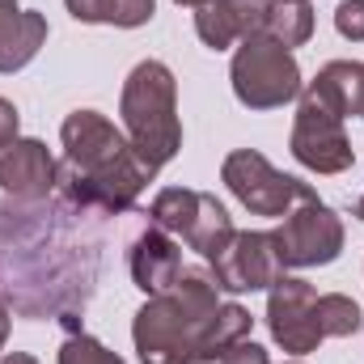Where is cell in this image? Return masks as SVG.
<instances>
[{
  "instance_id": "obj_1",
  "label": "cell",
  "mask_w": 364,
  "mask_h": 364,
  "mask_svg": "<svg viewBox=\"0 0 364 364\" xmlns=\"http://www.w3.org/2000/svg\"><path fill=\"white\" fill-rule=\"evenodd\" d=\"M68 208V199H64ZM60 212H0V225L13 233L0 242V288L9 292L13 309L30 318H47L55 309H73L93 292L97 272V242L77 237Z\"/></svg>"
},
{
  "instance_id": "obj_2",
  "label": "cell",
  "mask_w": 364,
  "mask_h": 364,
  "mask_svg": "<svg viewBox=\"0 0 364 364\" xmlns=\"http://www.w3.org/2000/svg\"><path fill=\"white\" fill-rule=\"evenodd\" d=\"M60 140L64 161L55 170V186L85 212L119 216L136 203L144 182H153V170L140 161L132 140L97 110H73L60 127Z\"/></svg>"
},
{
  "instance_id": "obj_3",
  "label": "cell",
  "mask_w": 364,
  "mask_h": 364,
  "mask_svg": "<svg viewBox=\"0 0 364 364\" xmlns=\"http://www.w3.org/2000/svg\"><path fill=\"white\" fill-rule=\"evenodd\" d=\"M220 314V284L208 267H182L170 292L140 305L132 339L140 364H212V322Z\"/></svg>"
},
{
  "instance_id": "obj_4",
  "label": "cell",
  "mask_w": 364,
  "mask_h": 364,
  "mask_svg": "<svg viewBox=\"0 0 364 364\" xmlns=\"http://www.w3.org/2000/svg\"><path fill=\"white\" fill-rule=\"evenodd\" d=\"M119 114H123L132 149L140 153V161L153 174L178 157L182 149L178 85H174V73L161 60H144V64L132 68V77L123 81Z\"/></svg>"
},
{
  "instance_id": "obj_5",
  "label": "cell",
  "mask_w": 364,
  "mask_h": 364,
  "mask_svg": "<svg viewBox=\"0 0 364 364\" xmlns=\"http://www.w3.org/2000/svg\"><path fill=\"white\" fill-rule=\"evenodd\" d=\"M229 81H233V93L242 106L275 110L301 93V68L288 47H279L267 34H250V38H242L237 55L229 64Z\"/></svg>"
},
{
  "instance_id": "obj_6",
  "label": "cell",
  "mask_w": 364,
  "mask_h": 364,
  "mask_svg": "<svg viewBox=\"0 0 364 364\" xmlns=\"http://www.w3.org/2000/svg\"><path fill=\"white\" fill-rule=\"evenodd\" d=\"M149 216H153L157 229H166L170 237H182L208 263L216 255H225L229 242L237 237L233 216L225 212V203H216V195H203V191H191V186H166L153 199Z\"/></svg>"
},
{
  "instance_id": "obj_7",
  "label": "cell",
  "mask_w": 364,
  "mask_h": 364,
  "mask_svg": "<svg viewBox=\"0 0 364 364\" xmlns=\"http://www.w3.org/2000/svg\"><path fill=\"white\" fill-rule=\"evenodd\" d=\"M288 149L314 174H343L356 161L352 157V140L343 132V114L314 85H301V93H296V123H292Z\"/></svg>"
},
{
  "instance_id": "obj_8",
  "label": "cell",
  "mask_w": 364,
  "mask_h": 364,
  "mask_svg": "<svg viewBox=\"0 0 364 364\" xmlns=\"http://www.w3.org/2000/svg\"><path fill=\"white\" fill-rule=\"evenodd\" d=\"M220 182L255 212V216H288L296 203L318 199V191L309 182H296L288 174H279L272 161L255 149H237L225 157L220 166Z\"/></svg>"
},
{
  "instance_id": "obj_9",
  "label": "cell",
  "mask_w": 364,
  "mask_h": 364,
  "mask_svg": "<svg viewBox=\"0 0 364 364\" xmlns=\"http://www.w3.org/2000/svg\"><path fill=\"white\" fill-rule=\"evenodd\" d=\"M275 242H279L284 267H326L343 250V220L322 199H309L284 216V225L275 229Z\"/></svg>"
},
{
  "instance_id": "obj_10",
  "label": "cell",
  "mask_w": 364,
  "mask_h": 364,
  "mask_svg": "<svg viewBox=\"0 0 364 364\" xmlns=\"http://www.w3.org/2000/svg\"><path fill=\"white\" fill-rule=\"evenodd\" d=\"M267 326H272V339L284 352H292V356L318 352V343L326 335L318 326V292H314V284H305L296 275L275 279L272 296H267Z\"/></svg>"
},
{
  "instance_id": "obj_11",
  "label": "cell",
  "mask_w": 364,
  "mask_h": 364,
  "mask_svg": "<svg viewBox=\"0 0 364 364\" xmlns=\"http://www.w3.org/2000/svg\"><path fill=\"white\" fill-rule=\"evenodd\" d=\"M284 272L288 267L279 259L275 233H237L229 250L212 259V275L220 292H259V288H272L275 279H284Z\"/></svg>"
},
{
  "instance_id": "obj_12",
  "label": "cell",
  "mask_w": 364,
  "mask_h": 364,
  "mask_svg": "<svg viewBox=\"0 0 364 364\" xmlns=\"http://www.w3.org/2000/svg\"><path fill=\"white\" fill-rule=\"evenodd\" d=\"M55 157L43 140H9L0 149V191H9L21 203H43L55 191Z\"/></svg>"
},
{
  "instance_id": "obj_13",
  "label": "cell",
  "mask_w": 364,
  "mask_h": 364,
  "mask_svg": "<svg viewBox=\"0 0 364 364\" xmlns=\"http://www.w3.org/2000/svg\"><path fill=\"white\" fill-rule=\"evenodd\" d=\"M272 13V0H208L195 9V34L203 38V47L225 51L250 34H263Z\"/></svg>"
},
{
  "instance_id": "obj_14",
  "label": "cell",
  "mask_w": 364,
  "mask_h": 364,
  "mask_svg": "<svg viewBox=\"0 0 364 364\" xmlns=\"http://www.w3.org/2000/svg\"><path fill=\"white\" fill-rule=\"evenodd\" d=\"M127 267H132V279H136V288L144 296H157V292H170L174 279L182 275V250L166 229L149 225L144 233L132 237Z\"/></svg>"
},
{
  "instance_id": "obj_15",
  "label": "cell",
  "mask_w": 364,
  "mask_h": 364,
  "mask_svg": "<svg viewBox=\"0 0 364 364\" xmlns=\"http://www.w3.org/2000/svg\"><path fill=\"white\" fill-rule=\"evenodd\" d=\"M47 43V17L17 9V0H0V73L26 68Z\"/></svg>"
},
{
  "instance_id": "obj_16",
  "label": "cell",
  "mask_w": 364,
  "mask_h": 364,
  "mask_svg": "<svg viewBox=\"0 0 364 364\" xmlns=\"http://www.w3.org/2000/svg\"><path fill=\"white\" fill-rule=\"evenodd\" d=\"M309 85L322 93L343 119H348V114L364 119V64L360 60H335V64H326Z\"/></svg>"
},
{
  "instance_id": "obj_17",
  "label": "cell",
  "mask_w": 364,
  "mask_h": 364,
  "mask_svg": "<svg viewBox=\"0 0 364 364\" xmlns=\"http://www.w3.org/2000/svg\"><path fill=\"white\" fill-rule=\"evenodd\" d=\"M64 4L77 21L119 26V30H136V26L153 21V13H157V0H64Z\"/></svg>"
},
{
  "instance_id": "obj_18",
  "label": "cell",
  "mask_w": 364,
  "mask_h": 364,
  "mask_svg": "<svg viewBox=\"0 0 364 364\" xmlns=\"http://www.w3.org/2000/svg\"><path fill=\"white\" fill-rule=\"evenodd\" d=\"M263 34L275 38L279 47H288V51L309 43V34H314V4L309 0H272Z\"/></svg>"
},
{
  "instance_id": "obj_19",
  "label": "cell",
  "mask_w": 364,
  "mask_h": 364,
  "mask_svg": "<svg viewBox=\"0 0 364 364\" xmlns=\"http://www.w3.org/2000/svg\"><path fill=\"white\" fill-rule=\"evenodd\" d=\"M318 326H322L326 339H348V335H356L364 326V314L352 296L326 292V296H318Z\"/></svg>"
},
{
  "instance_id": "obj_20",
  "label": "cell",
  "mask_w": 364,
  "mask_h": 364,
  "mask_svg": "<svg viewBox=\"0 0 364 364\" xmlns=\"http://www.w3.org/2000/svg\"><path fill=\"white\" fill-rule=\"evenodd\" d=\"M60 364H123V356H114V352H110L106 343H97L93 335L77 331V335L64 339V348H60Z\"/></svg>"
},
{
  "instance_id": "obj_21",
  "label": "cell",
  "mask_w": 364,
  "mask_h": 364,
  "mask_svg": "<svg viewBox=\"0 0 364 364\" xmlns=\"http://www.w3.org/2000/svg\"><path fill=\"white\" fill-rule=\"evenodd\" d=\"M335 30L352 43H364V0H343L335 13Z\"/></svg>"
},
{
  "instance_id": "obj_22",
  "label": "cell",
  "mask_w": 364,
  "mask_h": 364,
  "mask_svg": "<svg viewBox=\"0 0 364 364\" xmlns=\"http://www.w3.org/2000/svg\"><path fill=\"white\" fill-rule=\"evenodd\" d=\"M220 364H272V356H267L255 339H237V343L220 356Z\"/></svg>"
},
{
  "instance_id": "obj_23",
  "label": "cell",
  "mask_w": 364,
  "mask_h": 364,
  "mask_svg": "<svg viewBox=\"0 0 364 364\" xmlns=\"http://www.w3.org/2000/svg\"><path fill=\"white\" fill-rule=\"evenodd\" d=\"M17 123H21L17 106H13L9 97H0V149H4L9 140H17Z\"/></svg>"
},
{
  "instance_id": "obj_24",
  "label": "cell",
  "mask_w": 364,
  "mask_h": 364,
  "mask_svg": "<svg viewBox=\"0 0 364 364\" xmlns=\"http://www.w3.org/2000/svg\"><path fill=\"white\" fill-rule=\"evenodd\" d=\"M4 343H9V305L0 301V352H4Z\"/></svg>"
},
{
  "instance_id": "obj_25",
  "label": "cell",
  "mask_w": 364,
  "mask_h": 364,
  "mask_svg": "<svg viewBox=\"0 0 364 364\" xmlns=\"http://www.w3.org/2000/svg\"><path fill=\"white\" fill-rule=\"evenodd\" d=\"M0 364H38L34 356H26V352H4V360Z\"/></svg>"
},
{
  "instance_id": "obj_26",
  "label": "cell",
  "mask_w": 364,
  "mask_h": 364,
  "mask_svg": "<svg viewBox=\"0 0 364 364\" xmlns=\"http://www.w3.org/2000/svg\"><path fill=\"white\" fill-rule=\"evenodd\" d=\"M174 4H186V9H199V4H208V0H174Z\"/></svg>"
},
{
  "instance_id": "obj_27",
  "label": "cell",
  "mask_w": 364,
  "mask_h": 364,
  "mask_svg": "<svg viewBox=\"0 0 364 364\" xmlns=\"http://www.w3.org/2000/svg\"><path fill=\"white\" fill-rule=\"evenodd\" d=\"M356 220H364V195L356 199Z\"/></svg>"
},
{
  "instance_id": "obj_28",
  "label": "cell",
  "mask_w": 364,
  "mask_h": 364,
  "mask_svg": "<svg viewBox=\"0 0 364 364\" xmlns=\"http://www.w3.org/2000/svg\"><path fill=\"white\" fill-rule=\"evenodd\" d=\"M288 364H305V360H288Z\"/></svg>"
}]
</instances>
